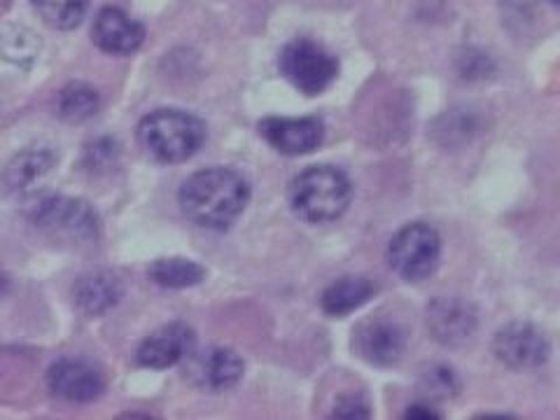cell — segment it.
<instances>
[{
  "instance_id": "6da1fadb",
  "label": "cell",
  "mask_w": 560,
  "mask_h": 420,
  "mask_svg": "<svg viewBox=\"0 0 560 420\" xmlns=\"http://www.w3.org/2000/svg\"><path fill=\"white\" fill-rule=\"evenodd\" d=\"M250 187L232 168H203L183 183L180 208L185 218L203 230L222 232L232 226L248 206Z\"/></svg>"
},
{
  "instance_id": "7a4b0ae2",
  "label": "cell",
  "mask_w": 560,
  "mask_h": 420,
  "mask_svg": "<svg viewBox=\"0 0 560 420\" xmlns=\"http://www.w3.org/2000/svg\"><path fill=\"white\" fill-rule=\"evenodd\" d=\"M348 175L335 166H313L302 171L290 185V206L294 215L311 222L323 224L339 220L350 203Z\"/></svg>"
},
{
  "instance_id": "3957f363",
  "label": "cell",
  "mask_w": 560,
  "mask_h": 420,
  "mask_svg": "<svg viewBox=\"0 0 560 420\" xmlns=\"http://www.w3.org/2000/svg\"><path fill=\"white\" fill-rule=\"evenodd\" d=\"M138 138L152 160L162 164H180L201 150L206 127L195 115L164 108L150 113L140 121Z\"/></svg>"
},
{
  "instance_id": "277c9868",
  "label": "cell",
  "mask_w": 560,
  "mask_h": 420,
  "mask_svg": "<svg viewBox=\"0 0 560 420\" xmlns=\"http://www.w3.org/2000/svg\"><path fill=\"white\" fill-rule=\"evenodd\" d=\"M440 255L442 238L434 226L425 222H413L399 230L388 250L393 271L407 283H420L430 278L440 267Z\"/></svg>"
},
{
  "instance_id": "5b68a950",
  "label": "cell",
  "mask_w": 560,
  "mask_h": 420,
  "mask_svg": "<svg viewBox=\"0 0 560 420\" xmlns=\"http://www.w3.org/2000/svg\"><path fill=\"white\" fill-rule=\"evenodd\" d=\"M280 70L296 90L315 96L337 80L339 61L323 45L300 38L280 51Z\"/></svg>"
},
{
  "instance_id": "8992f818",
  "label": "cell",
  "mask_w": 560,
  "mask_h": 420,
  "mask_svg": "<svg viewBox=\"0 0 560 420\" xmlns=\"http://www.w3.org/2000/svg\"><path fill=\"white\" fill-rule=\"evenodd\" d=\"M33 224L51 234H66L70 238H90L96 234V210L82 201L61 195H43L33 199L26 208Z\"/></svg>"
},
{
  "instance_id": "52a82bcc",
  "label": "cell",
  "mask_w": 560,
  "mask_h": 420,
  "mask_svg": "<svg viewBox=\"0 0 560 420\" xmlns=\"http://www.w3.org/2000/svg\"><path fill=\"white\" fill-rule=\"evenodd\" d=\"M187 378L201 390H226L243 378L245 362L232 348L210 346L203 350H191L183 360Z\"/></svg>"
},
{
  "instance_id": "ba28073f",
  "label": "cell",
  "mask_w": 560,
  "mask_h": 420,
  "mask_svg": "<svg viewBox=\"0 0 560 420\" xmlns=\"http://www.w3.org/2000/svg\"><path fill=\"white\" fill-rule=\"evenodd\" d=\"M495 358L510 366V370L523 372L535 370L549 358V339L530 323H512L502 327L493 341Z\"/></svg>"
},
{
  "instance_id": "9c48e42d",
  "label": "cell",
  "mask_w": 560,
  "mask_h": 420,
  "mask_svg": "<svg viewBox=\"0 0 560 420\" xmlns=\"http://www.w3.org/2000/svg\"><path fill=\"white\" fill-rule=\"evenodd\" d=\"M47 388L70 405H86L103 395L105 381L92 362L63 358L47 370Z\"/></svg>"
},
{
  "instance_id": "30bf717a",
  "label": "cell",
  "mask_w": 560,
  "mask_h": 420,
  "mask_svg": "<svg viewBox=\"0 0 560 420\" xmlns=\"http://www.w3.org/2000/svg\"><path fill=\"white\" fill-rule=\"evenodd\" d=\"M259 133L285 156L308 154L323 143L325 129L315 117H267L259 121Z\"/></svg>"
},
{
  "instance_id": "8fae6325",
  "label": "cell",
  "mask_w": 560,
  "mask_h": 420,
  "mask_svg": "<svg viewBox=\"0 0 560 420\" xmlns=\"http://www.w3.org/2000/svg\"><path fill=\"white\" fill-rule=\"evenodd\" d=\"M355 353L376 366H393L407 350V331L401 325L383 318L364 320L353 337Z\"/></svg>"
},
{
  "instance_id": "7c38bea8",
  "label": "cell",
  "mask_w": 560,
  "mask_h": 420,
  "mask_svg": "<svg viewBox=\"0 0 560 420\" xmlns=\"http://www.w3.org/2000/svg\"><path fill=\"white\" fill-rule=\"evenodd\" d=\"M191 350H195V331H191V327L185 323H171L140 343L136 360L148 370H168L173 364H180Z\"/></svg>"
},
{
  "instance_id": "4fadbf2b",
  "label": "cell",
  "mask_w": 560,
  "mask_h": 420,
  "mask_svg": "<svg viewBox=\"0 0 560 420\" xmlns=\"http://www.w3.org/2000/svg\"><path fill=\"white\" fill-rule=\"evenodd\" d=\"M92 40L105 55L127 57L145 43V28L119 8H103L96 14Z\"/></svg>"
},
{
  "instance_id": "5bb4252c",
  "label": "cell",
  "mask_w": 560,
  "mask_h": 420,
  "mask_svg": "<svg viewBox=\"0 0 560 420\" xmlns=\"http://www.w3.org/2000/svg\"><path fill=\"white\" fill-rule=\"evenodd\" d=\"M430 335L444 346H463L477 331V313L460 300H436L428 308Z\"/></svg>"
},
{
  "instance_id": "9a60e30c",
  "label": "cell",
  "mask_w": 560,
  "mask_h": 420,
  "mask_svg": "<svg viewBox=\"0 0 560 420\" xmlns=\"http://www.w3.org/2000/svg\"><path fill=\"white\" fill-rule=\"evenodd\" d=\"M121 294H125V288H121L115 273H84L73 285V304L82 315L94 318V315H103L115 308Z\"/></svg>"
},
{
  "instance_id": "2e32d148",
  "label": "cell",
  "mask_w": 560,
  "mask_h": 420,
  "mask_svg": "<svg viewBox=\"0 0 560 420\" xmlns=\"http://www.w3.org/2000/svg\"><path fill=\"white\" fill-rule=\"evenodd\" d=\"M55 154L45 148H31L14 154L3 171V185L10 191H24L33 183L45 178L55 168Z\"/></svg>"
},
{
  "instance_id": "e0dca14e",
  "label": "cell",
  "mask_w": 560,
  "mask_h": 420,
  "mask_svg": "<svg viewBox=\"0 0 560 420\" xmlns=\"http://www.w3.org/2000/svg\"><path fill=\"white\" fill-rule=\"evenodd\" d=\"M374 296V285L366 278L346 276L323 292V311L329 315H348L364 306Z\"/></svg>"
},
{
  "instance_id": "ac0fdd59",
  "label": "cell",
  "mask_w": 560,
  "mask_h": 420,
  "mask_svg": "<svg viewBox=\"0 0 560 420\" xmlns=\"http://www.w3.org/2000/svg\"><path fill=\"white\" fill-rule=\"evenodd\" d=\"M150 278L154 280L160 288H168V290H183V288H191L201 283L206 278L203 267H199L197 261L191 259H183V257H164L156 259L148 269Z\"/></svg>"
},
{
  "instance_id": "d6986e66",
  "label": "cell",
  "mask_w": 560,
  "mask_h": 420,
  "mask_svg": "<svg viewBox=\"0 0 560 420\" xmlns=\"http://www.w3.org/2000/svg\"><path fill=\"white\" fill-rule=\"evenodd\" d=\"M101 96L92 84L86 82H70L57 96V113L61 119L78 125V121L90 119L98 113Z\"/></svg>"
},
{
  "instance_id": "ffe728a7",
  "label": "cell",
  "mask_w": 560,
  "mask_h": 420,
  "mask_svg": "<svg viewBox=\"0 0 560 420\" xmlns=\"http://www.w3.org/2000/svg\"><path fill=\"white\" fill-rule=\"evenodd\" d=\"M40 55V38L24 26L0 28V59L14 66H28Z\"/></svg>"
},
{
  "instance_id": "44dd1931",
  "label": "cell",
  "mask_w": 560,
  "mask_h": 420,
  "mask_svg": "<svg viewBox=\"0 0 560 420\" xmlns=\"http://www.w3.org/2000/svg\"><path fill=\"white\" fill-rule=\"evenodd\" d=\"M33 8L38 10L40 20L47 26L70 31L82 24L90 0H33Z\"/></svg>"
},
{
  "instance_id": "7402d4cb",
  "label": "cell",
  "mask_w": 560,
  "mask_h": 420,
  "mask_svg": "<svg viewBox=\"0 0 560 420\" xmlns=\"http://www.w3.org/2000/svg\"><path fill=\"white\" fill-rule=\"evenodd\" d=\"M119 164V148L113 138H96L84 148L82 166L92 173H108Z\"/></svg>"
},
{
  "instance_id": "603a6c76",
  "label": "cell",
  "mask_w": 560,
  "mask_h": 420,
  "mask_svg": "<svg viewBox=\"0 0 560 420\" xmlns=\"http://www.w3.org/2000/svg\"><path fill=\"white\" fill-rule=\"evenodd\" d=\"M420 385L434 397H448L458 393V378L451 372V366L444 364L428 366L423 372V378H420Z\"/></svg>"
},
{
  "instance_id": "cb8c5ba5",
  "label": "cell",
  "mask_w": 560,
  "mask_h": 420,
  "mask_svg": "<svg viewBox=\"0 0 560 420\" xmlns=\"http://www.w3.org/2000/svg\"><path fill=\"white\" fill-rule=\"evenodd\" d=\"M337 418H370V409H366V401L358 395H343L337 399L335 407Z\"/></svg>"
},
{
  "instance_id": "d4e9b609",
  "label": "cell",
  "mask_w": 560,
  "mask_h": 420,
  "mask_svg": "<svg viewBox=\"0 0 560 420\" xmlns=\"http://www.w3.org/2000/svg\"><path fill=\"white\" fill-rule=\"evenodd\" d=\"M440 416L442 413L434 411L430 405H411L407 409V418H425V420H430V418H440Z\"/></svg>"
},
{
  "instance_id": "484cf974",
  "label": "cell",
  "mask_w": 560,
  "mask_h": 420,
  "mask_svg": "<svg viewBox=\"0 0 560 420\" xmlns=\"http://www.w3.org/2000/svg\"><path fill=\"white\" fill-rule=\"evenodd\" d=\"M0 290H3V278H0Z\"/></svg>"
},
{
  "instance_id": "4316f807",
  "label": "cell",
  "mask_w": 560,
  "mask_h": 420,
  "mask_svg": "<svg viewBox=\"0 0 560 420\" xmlns=\"http://www.w3.org/2000/svg\"><path fill=\"white\" fill-rule=\"evenodd\" d=\"M551 3H553V5H558V0H551Z\"/></svg>"
}]
</instances>
